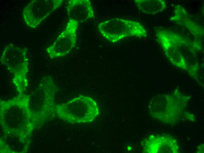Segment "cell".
I'll list each match as a JSON object with an SVG mask.
<instances>
[{
  "label": "cell",
  "mask_w": 204,
  "mask_h": 153,
  "mask_svg": "<svg viewBox=\"0 0 204 153\" xmlns=\"http://www.w3.org/2000/svg\"><path fill=\"white\" fill-rule=\"evenodd\" d=\"M60 117L73 124L91 123L99 114L96 102L90 97L80 95L67 102L56 106Z\"/></svg>",
  "instance_id": "cell-1"
},
{
  "label": "cell",
  "mask_w": 204,
  "mask_h": 153,
  "mask_svg": "<svg viewBox=\"0 0 204 153\" xmlns=\"http://www.w3.org/2000/svg\"><path fill=\"white\" fill-rule=\"evenodd\" d=\"M0 62L13 74V81L18 91H23L28 84L29 59L27 49L8 44L2 52Z\"/></svg>",
  "instance_id": "cell-2"
},
{
  "label": "cell",
  "mask_w": 204,
  "mask_h": 153,
  "mask_svg": "<svg viewBox=\"0 0 204 153\" xmlns=\"http://www.w3.org/2000/svg\"><path fill=\"white\" fill-rule=\"evenodd\" d=\"M97 28L105 39L115 43L130 37H146V29L137 21L120 18L110 19L99 23Z\"/></svg>",
  "instance_id": "cell-3"
},
{
  "label": "cell",
  "mask_w": 204,
  "mask_h": 153,
  "mask_svg": "<svg viewBox=\"0 0 204 153\" xmlns=\"http://www.w3.org/2000/svg\"><path fill=\"white\" fill-rule=\"evenodd\" d=\"M63 0H33L23 9L22 15L26 24L35 28L62 5Z\"/></svg>",
  "instance_id": "cell-4"
},
{
  "label": "cell",
  "mask_w": 204,
  "mask_h": 153,
  "mask_svg": "<svg viewBox=\"0 0 204 153\" xmlns=\"http://www.w3.org/2000/svg\"><path fill=\"white\" fill-rule=\"evenodd\" d=\"M79 23L69 19L64 30L58 36L46 51L51 59L64 56L75 47L76 42V31Z\"/></svg>",
  "instance_id": "cell-5"
},
{
  "label": "cell",
  "mask_w": 204,
  "mask_h": 153,
  "mask_svg": "<svg viewBox=\"0 0 204 153\" xmlns=\"http://www.w3.org/2000/svg\"><path fill=\"white\" fill-rule=\"evenodd\" d=\"M69 19L74 20L79 24L93 18L94 10L89 0H70L66 7Z\"/></svg>",
  "instance_id": "cell-6"
},
{
  "label": "cell",
  "mask_w": 204,
  "mask_h": 153,
  "mask_svg": "<svg viewBox=\"0 0 204 153\" xmlns=\"http://www.w3.org/2000/svg\"><path fill=\"white\" fill-rule=\"evenodd\" d=\"M135 4L141 12L154 14L162 11L165 8V2L162 0H135Z\"/></svg>",
  "instance_id": "cell-7"
}]
</instances>
